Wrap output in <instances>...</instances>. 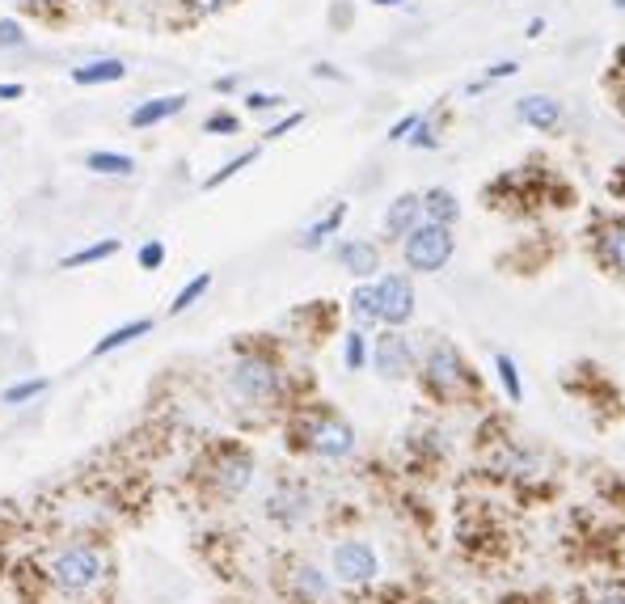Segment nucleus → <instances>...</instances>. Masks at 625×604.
I'll return each instance as SVG.
<instances>
[{
    "label": "nucleus",
    "mask_w": 625,
    "mask_h": 604,
    "mask_svg": "<svg viewBox=\"0 0 625 604\" xmlns=\"http://www.w3.org/2000/svg\"><path fill=\"white\" fill-rule=\"evenodd\" d=\"M545 34V17H528V26H524V39H541Z\"/></svg>",
    "instance_id": "39"
},
{
    "label": "nucleus",
    "mask_w": 625,
    "mask_h": 604,
    "mask_svg": "<svg viewBox=\"0 0 625 604\" xmlns=\"http://www.w3.org/2000/svg\"><path fill=\"white\" fill-rule=\"evenodd\" d=\"M423 220L452 229V224L461 220V203H457V195L444 191V186H431V191L423 195Z\"/></svg>",
    "instance_id": "19"
},
{
    "label": "nucleus",
    "mask_w": 625,
    "mask_h": 604,
    "mask_svg": "<svg viewBox=\"0 0 625 604\" xmlns=\"http://www.w3.org/2000/svg\"><path fill=\"white\" fill-rule=\"evenodd\" d=\"M423 224V195H397L389 207H385V233L393 241H402L410 229H419Z\"/></svg>",
    "instance_id": "15"
},
{
    "label": "nucleus",
    "mask_w": 625,
    "mask_h": 604,
    "mask_svg": "<svg viewBox=\"0 0 625 604\" xmlns=\"http://www.w3.org/2000/svg\"><path fill=\"white\" fill-rule=\"evenodd\" d=\"M216 89H220V93H229V89H237V77H220V81H216Z\"/></svg>",
    "instance_id": "43"
},
{
    "label": "nucleus",
    "mask_w": 625,
    "mask_h": 604,
    "mask_svg": "<svg viewBox=\"0 0 625 604\" xmlns=\"http://www.w3.org/2000/svg\"><path fill=\"white\" fill-rule=\"evenodd\" d=\"M516 72H520V64H516V60H499V64H490V68L482 72V81H473V85H469V93H482L486 85L507 81V77H516Z\"/></svg>",
    "instance_id": "30"
},
{
    "label": "nucleus",
    "mask_w": 625,
    "mask_h": 604,
    "mask_svg": "<svg viewBox=\"0 0 625 604\" xmlns=\"http://www.w3.org/2000/svg\"><path fill=\"white\" fill-rule=\"evenodd\" d=\"M148 330H153V322H148V317H140V322H127V326H115L106 338H98V343H93V355H110V351H119V347H127V343H131V338H144Z\"/></svg>",
    "instance_id": "22"
},
{
    "label": "nucleus",
    "mask_w": 625,
    "mask_h": 604,
    "mask_svg": "<svg viewBox=\"0 0 625 604\" xmlns=\"http://www.w3.org/2000/svg\"><path fill=\"white\" fill-rule=\"evenodd\" d=\"M499 474L511 478V482H533V478H545V457L537 448H528V444H507L499 452Z\"/></svg>",
    "instance_id": "14"
},
{
    "label": "nucleus",
    "mask_w": 625,
    "mask_h": 604,
    "mask_svg": "<svg viewBox=\"0 0 625 604\" xmlns=\"http://www.w3.org/2000/svg\"><path fill=\"white\" fill-rule=\"evenodd\" d=\"M22 85H17V81H9V85H0V102H13V98H22Z\"/></svg>",
    "instance_id": "41"
},
{
    "label": "nucleus",
    "mask_w": 625,
    "mask_h": 604,
    "mask_svg": "<svg viewBox=\"0 0 625 604\" xmlns=\"http://www.w3.org/2000/svg\"><path fill=\"white\" fill-rule=\"evenodd\" d=\"M191 5L199 9V13H216V9H224L229 0H191Z\"/></svg>",
    "instance_id": "42"
},
{
    "label": "nucleus",
    "mask_w": 625,
    "mask_h": 604,
    "mask_svg": "<svg viewBox=\"0 0 625 604\" xmlns=\"http://www.w3.org/2000/svg\"><path fill=\"white\" fill-rule=\"evenodd\" d=\"M300 123H305V115H300V110H292V115H283L275 127H267V140H279V136H288V131L292 127H300Z\"/></svg>",
    "instance_id": "37"
},
{
    "label": "nucleus",
    "mask_w": 625,
    "mask_h": 604,
    "mask_svg": "<svg viewBox=\"0 0 625 604\" xmlns=\"http://www.w3.org/2000/svg\"><path fill=\"white\" fill-rule=\"evenodd\" d=\"M592 237L600 267L609 275H625V220H600Z\"/></svg>",
    "instance_id": "11"
},
{
    "label": "nucleus",
    "mask_w": 625,
    "mask_h": 604,
    "mask_svg": "<svg viewBox=\"0 0 625 604\" xmlns=\"http://www.w3.org/2000/svg\"><path fill=\"white\" fill-rule=\"evenodd\" d=\"M283 102H288L283 93H250V98H245V106H250L254 115H267V110H279Z\"/></svg>",
    "instance_id": "34"
},
{
    "label": "nucleus",
    "mask_w": 625,
    "mask_h": 604,
    "mask_svg": "<svg viewBox=\"0 0 625 604\" xmlns=\"http://www.w3.org/2000/svg\"><path fill=\"white\" fill-rule=\"evenodd\" d=\"M123 77H127L123 60H93L85 68H72V85H110V81H123Z\"/></svg>",
    "instance_id": "21"
},
{
    "label": "nucleus",
    "mask_w": 625,
    "mask_h": 604,
    "mask_svg": "<svg viewBox=\"0 0 625 604\" xmlns=\"http://www.w3.org/2000/svg\"><path fill=\"white\" fill-rule=\"evenodd\" d=\"M233 393L245 402H275L279 398V368L271 360H262V355H241L233 364Z\"/></svg>",
    "instance_id": "4"
},
{
    "label": "nucleus",
    "mask_w": 625,
    "mask_h": 604,
    "mask_svg": "<svg viewBox=\"0 0 625 604\" xmlns=\"http://www.w3.org/2000/svg\"><path fill=\"white\" fill-rule=\"evenodd\" d=\"M368 360H372V368H376L381 381H406V376L414 372V347L406 343V334L385 330V334L372 338Z\"/></svg>",
    "instance_id": "7"
},
{
    "label": "nucleus",
    "mask_w": 625,
    "mask_h": 604,
    "mask_svg": "<svg viewBox=\"0 0 625 604\" xmlns=\"http://www.w3.org/2000/svg\"><path fill=\"white\" fill-rule=\"evenodd\" d=\"M207 288H212V275L203 271V275H195V279L186 283V288L174 296V305H169V313H174V317H178V313H186V309H191V305H195V300H199Z\"/></svg>",
    "instance_id": "29"
},
{
    "label": "nucleus",
    "mask_w": 625,
    "mask_h": 604,
    "mask_svg": "<svg viewBox=\"0 0 625 604\" xmlns=\"http://www.w3.org/2000/svg\"><path fill=\"white\" fill-rule=\"evenodd\" d=\"M351 322H355V330H368V326H376L381 322V296H376V283H359V288L351 292Z\"/></svg>",
    "instance_id": "20"
},
{
    "label": "nucleus",
    "mask_w": 625,
    "mask_h": 604,
    "mask_svg": "<svg viewBox=\"0 0 625 604\" xmlns=\"http://www.w3.org/2000/svg\"><path fill=\"white\" fill-rule=\"evenodd\" d=\"M212 482H216V490L224 499L245 495L250 482H254V457L245 448H224L216 457V465H212Z\"/></svg>",
    "instance_id": "9"
},
{
    "label": "nucleus",
    "mask_w": 625,
    "mask_h": 604,
    "mask_svg": "<svg viewBox=\"0 0 625 604\" xmlns=\"http://www.w3.org/2000/svg\"><path fill=\"white\" fill-rule=\"evenodd\" d=\"M343 364H347V372H364V364H368V334H364V330H351V334H347V343H343Z\"/></svg>",
    "instance_id": "28"
},
{
    "label": "nucleus",
    "mask_w": 625,
    "mask_h": 604,
    "mask_svg": "<svg viewBox=\"0 0 625 604\" xmlns=\"http://www.w3.org/2000/svg\"><path fill=\"white\" fill-rule=\"evenodd\" d=\"M343 220H347V203H334L326 216H321V220H313L309 229L300 233V250H309V254H313V250H321V245H326V241H330L338 229H343Z\"/></svg>",
    "instance_id": "18"
},
{
    "label": "nucleus",
    "mask_w": 625,
    "mask_h": 604,
    "mask_svg": "<svg viewBox=\"0 0 625 604\" xmlns=\"http://www.w3.org/2000/svg\"><path fill=\"white\" fill-rule=\"evenodd\" d=\"M51 575H55V583H60V588H68V592H85L89 583L102 579V554L93 550V545H68L64 554H55Z\"/></svg>",
    "instance_id": "6"
},
{
    "label": "nucleus",
    "mask_w": 625,
    "mask_h": 604,
    "mask_svg": "<svg viewBox=\"0 0 625 604\" xmlns=\"http://www.w3.org/2000/svg\"><path fill=\"white\" fill-rule=\"evenodd\" d=\"M330 566L334 579L347 583V588H364V583H376V575H381V558H376L368 541H338Z\"/></svg>",
    "instance_id": "5"
},
{
    "label": "nucleus",
    "mask_w": 625,
    "mask_h": 604,
    "mask_svg": "<svg viewBox=\"0 0 625 604\" xmlns=\"http://www.w3.org/2000/svg\"><path fill=\"white\" fill-rule=\"evenodd\" d=\"M85 165L93 169V174H115V178L136 174V161H131L127 153H89Z\"/></svg>",
    "instance_id": "25"
},
{
    "label": "nucleus",
    "mask_w": 625,
    "mask_h": 604,
    "mask_svg": "<svg viewBox=\"0 0 625 604\" xmlns=\"http://www.w3.org/2000/svg\"><path fill=\"white\" fill-rule=\"evenodd\" d=\"M254 161H258V148H245V153H237L233 161H224L212 178H203V191H216V186H224L229 178H237L241 169H245V165H254Z\"/></svg>",
    "instance_id": "26"
},
{
    "label": "nucleus",
    "mask_w": 625,
    "mask_h": 604,
    "mask_svg": "<svg viewBox=\"0 0 625 604\" xmlns=\"http://www.w3.org/2000/svg\"><path fill=\"white\" fill-rule=\"evenodd\" d=\"M423 381L435 398H461V393L473 385L469 364L461 360V351L452 343H435L423 360Z\"/></svg>",
    "instance_id": "3"
},
{
    "label": "nucleus",
    "mask_w": 625,
    "mask_h": 604,
    "mask_svg": "<svg viewBox=\"0 0 625 604\" xmlns=\"http://www.w3.org/2000/svg\"><path fill=\"white\" fill-rule=\"evenodd\" d=\"M516 115L528 123V127H537V131H558L566 123V110L558 98H549V93H524V98L516 102Z\"/></svg>",
    "instance_id": "13"
},
{
    "label": "nucleus",
    "mask_w": 625,
    "mask_h": 604,
    "mask_svg": "<svg viewBox=\"0 0 625 604\" xmlns=\"http://www.w3.org/2000/svg\"><path fill=\"white\" fill-rule=\"evenodd\" d=\"M292 588H296V596L305 604H321V600L334 596V579L321 571V566H313V562H296L292 566Z\"/></svg>",
    "instance_id": "16"
},
{
    "label": "nucleus",
    "mask_w": 625,
    "mask_h": 604,
    "mask_svg": "<svg viewBox=\"0 0 625 604\" xmlns=\"http://www.w3.org/2000/svg\"><path fill=\"white\" fill-rule=\"evenodd\" d=\"M186 93H165V98H148V102H140L136 110H131V127H157V123H165V119H174L178 110H186Z\"/></svg>",
    "instance_id": "17"
},
{
    "label": "nucleus",
    "mask_w": 625,
    "mask_h": 604,
    "mask_svg": "<svg viewBox=\"0 0 625 604\" xmlns=\"http://www.w3.org/2000/svg\"><path fill=\"white\" fill-rule=\"evenodd\" d=\"M22 5H43V0H22Z\"/></svg>",
    "instance_id": "45"
},
{
    "label": "nucleus",
    "mask_w": 625,
    "mask_h": 604,
    "mask_svg": "<svg viewBox=\"0 0 625 604\" xmlns=\"http://www.w3.org/2000/svg\"><path fill=\"white\" fill-rule=\"evenodd\" d=\"M495 376H499V385H503V393H507V402H524V381H520V368H516V360H511L507 351H499L495 355Z\"/></svg>",
    "instance_id": "23"
},
{
    "label": "nucleus",
    "mask_w": 625,
    "mask_h": 604,
    "mask_svg": "<svg viewBox=\"0 0 625 604\" xmlns=\"http://www.w3.org/2000/svg\"><path fill=\"white\" fill-rule=\"evenodd\" d=\"M419 119H423V115H402V119H397V123L389 127V140H393V144H397V140H406L410 131L419 127Z\"/></svg>",
    "instance_id": "38"
},
{
    "label": "nucleus",
    "mask_w": 625,
    "mask_h": 604,
    "mask_svg": "<svg viewBox=\"0 0 625 604\" xmlns=\"http://www.w3.org/2000/svg\"><path fill=\"white\" fill-rule=\"evenodd\" d=\"M119 254V241L115 237H106V241H93V245H85V250H77V254H68L60 267L64 271H77V267H89V262H102V258H115Z\"/></svg>",
    "instance_id": "24"
},
{
    "label": "nucleus",
    "mask_w": 625,
    "mask_h": 604,
    "mask_svg": "<svg viewBox=\"0 0 625 604\" xmlns=\"http://www.w3.org/2000/svg\"><path fill=\"white\" fill-rule=\"evenodd\" d=\"M376 296H381V326L397 330L414 317V283L406 275H381L376 279Z\"/></svg>",
    "instance_id": "8"
},
{
    "label": "nucleus",
    "mask_w": 625,
    "mask_h": 604,
    "mask_svg": "<svg viewBox=\"0 0 625 604\" xmlns=\"http://www.w3.org/2000/svg\"><path fill=\"white\" fill-rule=\"evenodd\" d=\"M165 262V241H148L140 250V271H161Z\"/></svg>",
    "instance_id": "35"
},
{
    "label": "nucleus",
    "mask_w": 625,
    "mask_h": 604,
    "mask_svg": "<svg viewBox=\"0 0 625 604\" xmlns=\"http://www.w3.org/2000/svg\"><path fill=\"white\" fill-rule=\"evenodd\" d=\"M372 5H381V9H393V5H402V0H372Z\"/></svg>",
    "instance_id": "44"
},
{
    "label": "nucleus",
    "mask_w": 625,
    "mask_h": 604,
    "mask_svg": "<svg viewBox=\"0 0 625 604\" xmlns=\"http://www.w3.org/2000/svg\"><path fill=\"white\" fill-rule=\"evenodd\" d=\"M296 448L309 452V457H321V461H347L355 452V427L326 406L309 410L296 419Z\"/></svg>",
    "instance_id": "1"
},
{
    "label": "nucleus",
    "mask_w": 625,
    "mask_h": 604,
    "mask_svg": "<svg viewBox=\"0 0 625 604\" xmlns=\"http://www.w3.org/2000/svg\"><path fill=\"white\" fill-rule=\"evenodd\" d=\"M334 258H338V267H343L347 275H355V279H372L376 271H381V250H376L372 241H364V237L338 241Z\"/></svg>",
    "instance_id": "10"
},
{
    "label": "nucleus",
    "mask_w": 625,
    "mask_h": 604,
    "mask_svg": "<svg viewBox=\"0 0 625 604\" xmlns=\"http://www.w3.org/2000/svg\"><path fill=\"white\" fill-rule=\"evenodd\" d=\"M313 77H326V81H343V72H338L334 64H317V68H313Z\"/></svg>",
    "instance_id": "40"
},
{
    "label": "nucleus",
    "mask_w": 625,
    "mask_h": 604,
    "mask_svg": "<svg viewBox=\"0 0 625 604\" xmlns=\"http://www.w3.org/2000/svg\"><path fill=\"white\" fill-rule=\"evenodd\" d=\"M267 516L279 520V524H300L309 516V490L300 486V482H279L271 490V499H267Z\"/></svg>",
    "instance_id": "12"
},
{
    "label": "nucleus",
    "mask_w": 625,
    "mask_h": 604,
    "mask_svg": "<svg viewBox=\"0 0 625 604\" xmlns=\"http://www.w3.org/2000/svg\"><path fill=\"white\" fill-rule=\"evenodd\" d=\"M47 376H34V381H17V385H9L5 393H0V402L5 406H22V402H30V398H39V393H47Z\"/></svg>",
    "instance_id": "27"
},
{
    "label": "nucleus",
    "mask_w": 625,
    "mask_h": 604,
    "mask_svg": "<svg viewBox=\"0 0 625 604\" xmlns=\"http://www.w3.org/2000/svg\"><path fill=\"white\" fill-rule=\"evenodd\" d=\"M406 144H410V148H427V153H431V148H440V136H435V123L423 115V119H419V127H414L410 136H406Z\"/></svg>",
    "instance_id": "31"
},
{
    "label": "nucleus",
    "mask_w": 625,
    "mask_h": 604,
    "mask_svg": "<svg viewBox=\"0 0 625 604\" xmlns=\"http://www.w3.org/2000/svg\"><path fill=\"white\" fill-rule=\"evenodd\" d=\"M613 5H617V9H625V0H613Z\"/></svg>",
    "instance_id": "46"
},
{
    "label": "nucleus",
    "mask_w": 625,
    "mask_h": 604,
    "mask_svg": "<svg viewBox=\"0 0 625 604\" xmlns=\"http://www.w3.org/2000/svg\"><path fill=\"white\" fill-rule=\"evenodd\" d=\"M452 254H457V237H452V229H444V224H431L423 220L419 229H410L402 237V262L414 271V275H435L444 271Z\"/></svg>",
    "instance_id": "2"
},
{
    "label": "nucleus",
    "mask_w": 625,
    "mask_h": 604,
    "mask_svg": "<svg viewBox=\"0 0 625 604\" xmlns=\"http://www.w3.org/2000/svg\"><path fill=\"white\" fill-rule=\"evenodd\" d=\"M203 131H207V136H237V131H241V119H237V115H224V110H220V115L203 119Z\"/></svg>",
    "instance_id": "32"
},
{
    "label": "nucleus",
    "mask_w": 625,
    "mask_h": 604,
    "mask_svg": "<svg viewBox=\"0 0 625 604\" xmlns=\"http://www.w3.org/2000/svg\"><path fill=\"white\" fill-rule=\"evenodd\" d=\"M22 43H26L22 26H17L13 17H0V51H13V47H22Z\"/></svg>",
    "instance_id": "33"
},
{
    "label": "nucleus",
    "mask_w": 625,
    "mask_h": 604,
    "mask_svg": "<svg viewBox=\"0 0 625 604\" xmlns=\"http://www.w3.org/2000/svg\"><path fill=\"white\" fill-rule=\"evenodd\" d=\"M587 604H625V583H600Z\"/></svg>",
    "instance_id": "36"
}]
</instances>
